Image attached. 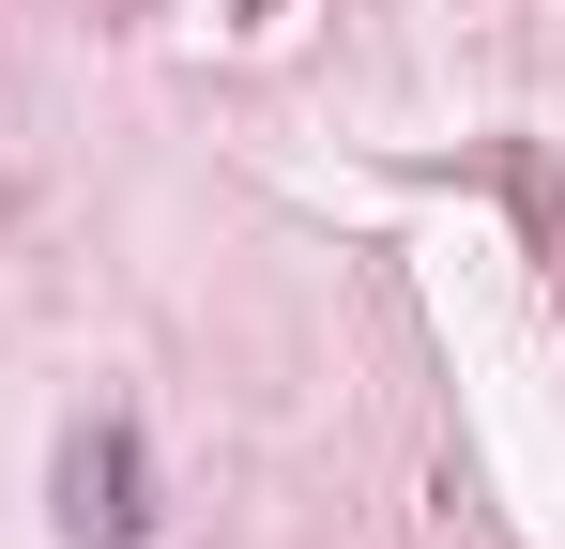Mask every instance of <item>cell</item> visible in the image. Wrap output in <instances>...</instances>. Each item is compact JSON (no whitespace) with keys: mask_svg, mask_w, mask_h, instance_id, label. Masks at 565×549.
Instances as JSON below:
<instances>
[{"mask_svg":"<svg viewBox=\"0 0 565 549\" xmlns=\"http://www.w3.org/2000/svg\"><path fill=\"white\" fill-rule=\"evenodd\" d=\"M138 535H153V443L138 412H93L62 443V549H138Z\"/></svg>","mask_w":565,"mask_h":549,"instance_id":"6da1fadb","label":"cell"}]
</instances>
